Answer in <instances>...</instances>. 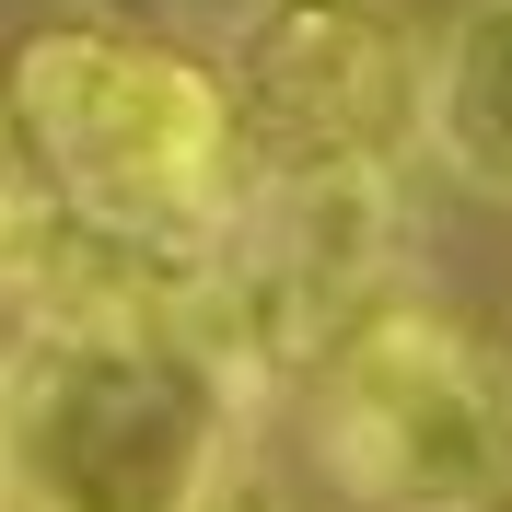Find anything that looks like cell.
<instances>
[{
	"label": "cell",
	"instance_id": "obj_1",
	"mask_svg": "<svg viewBox=\"0 0 512 512\" xmlns=\"http://www.w3.org/2000/svg\"><path fill=\"white\" fill-rule=\"evenodd\" d=\"M0 117L70 222L140 245H222L256 175L222 70L128 24H35L0 59Z\"/></svg>",
	"mask_w": 512,
	"mask_h": 512
},
{
	"label": "cell",
	"instance_id": "obj_2",
	"mask_svg": "<svg viewBox=\"0 0 512 512\" xmlns=\"http://www.w3.org/2000/svg\"><path fill=\"white\" fill-rule=\"evenodd\" d=\"M256 384L198 315L47 326L12 361L0 512H222Z\"/></svg>",
	"mask_w": 512,
	"mask_h": 512
},
{
	"label": "cell",
	"instance_id": "obj_3",
	"mask_svg": "<svg viewBox=\"0 0 512 512\" xmlns=\"http://www.w3.org/2000/svg\"><path fill=\"white\" fill-rule=\"evenodd\" d=\"M315 454L373 512H512V373L443 303L384 291L315 361Z\"/></svg>",
	"mask_w": 512,
	"mask_h": 512
},
{
	"label": "cell",
	"instance_id": "obj_4",
	"mask_svg": "<svg viewBox=\"0 0 512 512\" xmlns=\"http://www.w3.org/2000/svg\"><path fill=\"white\" fill-rule=\"evenodd\" d=\"M222 94L256 163H396L419 140V35L396 0H256Z\"/></svg>",
	"mask_w": 512,
	"mask_h": 512
},
{
	"label": "cell",
	"instance_id": "obj_5",
	"mask_svg": "<svg viewBox=\"0 0 512 512\" xmlns=\"http://www.w3.org/2000/svg\"><path fill=\"white\" fill-rule=\"evenodd\" d=\"M419 140L454 187L512 198V0H466L419 47Z\"/></svg>",
	"mask_w": 512,
	"mask_h": 512
},
{
	"label": "cell",
	"instance_id": "obj_6",
	"mask_svg": "<svg viewBox=\"0 0 512 512\" xmlns=\"http://www.w3.org/2000/svg\"><path fill=\"white\" fill-rule=\"evenodd\" d=\"M0 501H12V361H0Z\"/></svg>",
	"mask_w": 512,
	"mask_h": 512
}]
</instances>
